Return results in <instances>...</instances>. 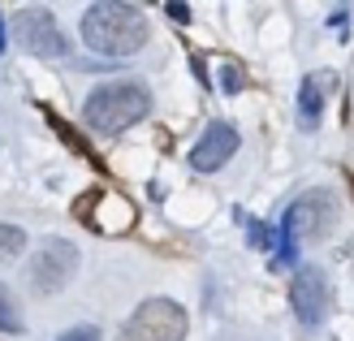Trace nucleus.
Returning <instances> with one entry per match:
<instances>
[{
    "label": "nucleus",
    "instance_id": "nucleus-1",
    "mask_svg": "<svg viewBox=\"0 0 354 341\" xmlns=\"http://www.w3.org/2000/svg\"><path fill=\"white\" fill-rule=\"evenodd\" d=\"M147 17L126 0H100L82 13V44L100 57H134L147 44Z\"/></svg>",
    "mask_w": 354,
    "mask_h": 341
},
{
    "label": "nucleus",
    "instance_id": "nucleus-2",
    "mask_svg": "<svg viewBox=\"0 0 354 341\" xmlns=\"http://www.w3.org/2000/svg\"><path fill=\"white\" fill-rule=\"evenodd\" d=\"M151 113V95L143 82H130V78H117V82H100L91 95H86L82 104V121L91 125L95 134H121L130 130V125H138Z\"/></svg>",
    "mask_w": 354,
    "mask_h": 341
},
{
    "label": "nucleus",
    "instance_id": "nucleus-3",
    "mask_svg": "<svg viewBox=\"0 0 354 341\" xmlns=\"http://www.w3.org/2000/svg\"><path fill=\"white\" fill-rule=\"evenodd\" d=\"M121 341H186V311L173 298H147L126 320Z\"/></svg>",
    "mask_w": 354,
    "mask_h": 341
},
{
    "label": "nucleus",
    "instance_id": "nucleus-4",
    "mask_svg": "<svg viewBox=\"0 0 354 341\" xmlns=\"http://www.w3.org/2000/svg\"><path fill=\"white\" fill-rule=\"evenodd\" d=\"M74 273H78V246L65 238H48L26 264V285L35 294H57L74 281Z\"/></svg>",
    "mask_w": 354,
    "mask_h": 341
},
{
    "label": "nucleus",
    "instance_id": "nucleus-5",
    "mask_svg": "<svg viewBox=\"0 0 354 341\" xmlns=\"http://www.w3.org/2000/svg\"><path fill=\"white\" fill-rule=\"evenodd\" d=\"M337 225V194L315 186V190H303L298 199L286 208V221H281V229L290 233V238H324V233Z\"/></svg>",
    "mask_w": 354,
    "mask_h": 341
},
{
    "label": "nucleus",
    "instance_id": "nucleus-6",
    "mask_svg": "<svg viewBox=\"0 0 354 341\" xmlns=\"http://www.w3.org/2000/svg\"><path fill=\"white\" fill-rule=\"evenodd\" d=\"M13 35L30 57H44V61L69 57V39H65V30L57 26V17L48 9H17L13 13Z\"/></svg>",
    "mask_w": 354,
    "mask_h": 341
},
{
    "label": "nucleus",
    "instance_id": "nucleus-7",
    "mask_svg": "<svg viewBox=\"0 0 354 341\" xmlns=\"http://www.w3.org/2000/svg\"><path fill=\"white\" fill-rule=\"evenodd\" d=\"M290 307L298 315V324H320L324 320V307H328V285H324V273L320 268H298L290 277Z\"/></svg>",
    "mask_w": 354,
    "mask_h": 341
},
{
    "label": "nucleus",
    "instance_id": "nucleus-8",
    "mask_svg": "<svg viewBox=\"0 0 354 341\" xmlns=\"http://www.w3.org/2000/svg\"><path fill=\"white\" fill-rule=\"evenodd\" d=\"M234 151H238V130L229 121H212L203 130V138L190 147V169L194 173H216Z\"/></svg>",
    "mask_w": 354,
    "mask_h": 341
},
{
    "label": "nucleus",
    "instance_id": "nucleus-9",
    "mask_svg": "<svg viewBox=\"0 0 354 341\" xmlns=\"http://www.w3.org/2000/svg\"><path fill=\"white\" fill-rule=\"evenodd\" d=\"M324 91H328V78L324 74H307L303 86H298V125L303 130H315L324 117Z\"/></svg>",
    "mask_w": 354,
    "mask_h": 341
},
{
    "label": "nucleus",
    "instance_id": "nucleus-10",
    "mask_svg": "<svg viewBox=\"0 0 354 341\" xmlns=\"http://www.w3.org/2000/svg\"><path fill=\"white\" fill-rule=\"evenodd\" d=\"M22 250H26V233L17 229V225H5V221H0V264H13Z\"/></svg>",
    "mask_w": 354,
    "mask_h": 341
},
{
    "label": "nucleus",
    "instance_id": "nucleus-11",
    "mask_svg": "<svg viewBox=\"0 0 354 341\" xmlns=\"http://www.w3.org/2000/svg\"><path fill=\"white\" fill-rule=\"evenodd\" d=\"M0 333H22V315H17V302L5 285H0Z\"/></svg>",
    "mask_w": 354,
    "mask_h": 341
},
{
    "label": "nucleus",
    "instance_id": "nucleus-12",
    "mask_svg": "<svg viewBox=\"0 0 354 341\" xmlns=\"http://www.w3.org/2000/svg\"><path fill=\"white\" fill-rule=\"evenodd\" d=\"M221 74H225V91H242V86H246L242 69H238L234 61H225V65H221Z\"/></svg>",
    "mask_w": 354,
    "mask_h": 341
},
{
    "label": "nucleus",
    "instance_id": "nucleus-13",
    "mask_svg": "<svg viewBox=\"0 0 354 341\" xmlns=\"http://www.w3.org/2000/svg\"><path fill=\"white\" fill-rule=\"evenodd\" d=\"M57 341H100V333H95L91 324H78V329H69V333H61Z\"/></svg>",
    "mask_w": 354,
    "mask_h": 341
},
{
    "label": "nucleus",
    "instance_id": "nucleus-14",
    "mask_svg": "<svg viewBox=\"0 0 354 341\" xmlns=\"http://www.w3.org/2000/svg\"><path fill=\"white\" fill-rule=\"evenodd\" d=\"M251 242H255L259 250H268V246H272V229H268V225H259V221H255V225H251Z\"/></svg>",
    "mask_w": 354,
    "mask_h": 341
},
{
    "label": "nucleus",
    "instance_id": "nucleus-15",
    "mask_svg": "<svg viewBox=\"0 0 354 341\" xmlns=\"http://www.w3.org/2000/svg\"><path fill=\"white\" fill-rule=\"evenodd\" d=\"M165 13L173 17V22H190V9L182 5V0H169V5H165Z\"/></svg>",
    "mask_w": 354,
    "mask_h": 341
},
{
    "label": "nucleus",
    "instance_id": "nucleus-16",
    "mask_svg": "<svg viewBox=\"0 0 354 341\" xmlns=\"http://www.w3.org/2000/svg\"><path fill=\"white\" fill-rule=\"evenodd\" d=\"M9 48V35H5V17H0V52Z\"/></svg>",
    "mask_w": 354,
    "mask_h": 341
}]
</instances>
